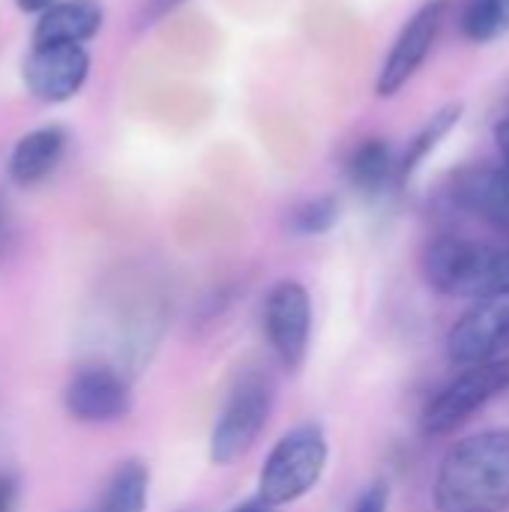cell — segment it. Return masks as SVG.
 <instances>
[{"label": "cell", "instance_id": "9", "mask_svg": "<svg viewBox=\"0 0 509 512\" xmlns=\"http://www.w3.org/2000/svg\"><path fill=\"white\" fill-rule=\"evenodd\" d=\"M447 9H450V0H429L408 18V24L402 27V33L390 45L384 66L378 72L375 93L381 99L396 96L420 72V66L426 63V57H429V51H432V45L444 27Z\"/></svg>", "mask_w": 509, "mask_h": 512}, {"label": "cell", "instance_id": "4", "mask_svg": "<svg viewBox=\"0 0 509 512\" xmlns=\"http://www.w3.org/2000/svg\"><path fill=\"white\" fill-rule=\"evenodd\" d=\"M509 390V357H498L480 366H468L462 375H456L423 411L420 429L429 438L450 435L459 426H465L480 408H486L492 399Z\"/></svg>", "mask_w": 509, "mask_h": 512}, {"label": "cell", "instance_id": "10", "mask_svg": "<svg viewBox=\"0 0 509 512\" xmlns=\"http://www.w3.org/2000/svg\"><path fill=\"white\" fill-rule=\"evenodd\" d=\"M63 408L78 423L102 426V423H114L129 414L132 393L117 369L90 363V366H81L69 378V384L63 390Z\"/></svg>", "mask_w": 509, "mask_h": 512}, {"label": "cell", "instance_id": "18", "mask_svg": "<svg viewBox=\"0 0 509 512\" xmlns=\"http://www.w3.org/2000/svg\"><path fill=\"white\" fill-rule=\"evenodd\" d=\"M339 213H342V207H339L336 195H318V198L297 204L291 210L288 225L300 237H318V234L333 231V225L339 222Z\"/></svg>", "mask_w": 509, "mask_h": 512}, {"label": "cell", "instance_id": "25", "mask_svg": "<svg viewBox=\"0 0 509 512\" xmlns=\"http://www.w3.org/2000/svg\"><path fill=\"white\" fill-rule=\"evenodd\" d=\"M495 138H498V150H501V156H504V162H507V168H509V117L501 123V126H498Z\"/></svg>", "mask_w": 509, "mask_h": 512}, {"label": "cell", "instance_id": "21", "mask_svg": "<svg viewBox=\"0 0 509 512\" xmlns=\"http://www.w3.org/2000/svg\"><path fill=\"white\" fill-rule=\"evenodd\" d=\"M18 507V480L12 474H0V512H15Z\"/></svg>", "mask_w": 509, "mask_h": 512}, {"label": "cell", "instance_id": "17", "mask_svg": "<svg viewBox=\"0 0 509 512\" xmlns=\"http://www.w3.org/2000/svg\"><path fill=\"white\" fill-rule=\"evenodd\" d=\"M462 30L471 42H492L509 30V0H468Z\"/></svg>", "mask_w": 509, "mask_h": 512}, {"label": "cell", "instance_id": "3", "mask_svg": "<svg viewBox=\"0 0 509 512\" xmlns=\"http://www.w3.org/2000/svg\"><path fill=\"white\" fill-rule=\"evenodd\" d=\"M273 399H276V390L264 372H246L231 384L210 432L213 465L228 468L255 447V441L261 438L273 414Z\"/></svg>", "mask_w": 509, "mask_h": 512}, {"label": "cell", "instance_id": "1", "mask_svg": "<svg viewBox=\"0 0 509 512\" xmlns=\"http://www.w3.org/2000/svg\"><path fill=\"white\" fill-rule=\"evenodd\" d=\"M438 512L509 510V429L477 432L447 450L435 474Z\"/></svg>", "mask_w": 509, "mask_h": 512}, {"label": "cell", "instance_id": "14", "mask_svg": "<svg viewBox=\"0 0 509 512\" xmlns=\"http://www.w3.org/2000/svg\"><path fill=\"white\" fill-rule=\"evenodd\" d=\"M348 180L363 195H381L396 180V156L393 147L381 138H369L354 147L348 156Z\"/></svg>", "mask_w": 509, "mask_h": 512}, {"label": "cell", "instance_id": "12", "mask_svg": "<svg viewBox=\"0 0 509 512\" xmlns=\"http://www.w3.org/2000/svg\"><path fill=\"white\" fill-rule=\"evenodd\" d=\"M105 21L99 0H54L39 12L33 27V45H84L90 42Z\"/></svg>", "mask_w": 509, "mask_h": 512}, {"label": "cell", "instance_id": "16", "mask_svg": "<svg viewBox=\"0 0 509 512\" xmlns=\"http://www.w3.org/2000/svg\"><path fill=\"white\" fill-rule=\"evenodd\" d=\"M150 489V471L141 459H126L108 477L99 512H144Z\"/></svg>", "mask_w": 509, "mask_h": 512}, {"label": "cell", "instance_id": "8", "mask_svg": "<svg viewBox=\"0 0 509 512\" xmlns=\"http://www.w3.org/2000/svg\"><path fill=\"white\" fill-rule=\"evenodd\" d=\"M90 78V51L84 45H33L21 63L27 93L42 105H63L81 93Z\"/></svg>", "mask_w": 509, "mask_h": 512}, {"label": "cell", "instance_id": "11", "mask_svg": "<svg viewBox=\"0 0 509 512\" xmlns=\"http://www.w3.org/2000/svg\"><path fill=\"white\" fill-rule=\"evenodd\" d=\"M66 144H69V135L57 123L24 132L15 141V147L9 153V162H6L9 180L15 186H21V189H33V186L45 183L57 171V165L63 162Z\"/></svg>", "mask_w": 509, "mask_h": 512}, {"label": "cell", "instance_id": "20", "mask_svg": "<svg viewBox=\"0 0 509 512\" xmlns=\"http://www.w3.org/2000/svg\"><path fill=\"white\" fill-rule=\"evenodd\" d=\"M507 291H509V249H504V252H495V255H492L486 297H489V294H507Z\"/></svg>", "mask_w": 509, "mask_h": 512}, {"label": "cell", "instance_id": "24", "mask_svg": "<svg viewBox=\"0 0 509 512\" xmlns=\"http://www.w3.org/2000/svg\"><path fill=\"white\" fill-rule=\"evenodd\" d=\"M51 3H54V0H15V6H18L21 12H27V15H39V12H45Z\"/></svg>", "mask_w": 509, "mask_h": 512}, {"label": "cell", "instance_id": "5", "mask_svg": "<svg viewBox=\"0 0 509 512\" xmlns=\"http://www.w3.org/2000/svg\"><path fill=\"white\" fill-rule=\"evenodd\" d=\"M492 255L495 249L483 243L456 234H441L423 249V279L441 297L480 300L486 297Z\"/></svg>", "mask_w": 509, "mask_h": 512}, {"label": "cell", "instance_id": "6", "mask_svg": "<svg viewBox=\"0 0 509 512\" xmlns=\"http://www.w3.org/2000/svg\"><path fill=\"white\" fill-rule=\"evenodd\" d=\"M264 333L282 369L297 372L306 363L312 342V297L306 285L282 279L270 288L264 303Z\"/></svg>", "mask_w": 509, "mask_h": 512}, {"label": "cell", "instance_id": "2", "mask_svg": "<svg viewBox=\"0 0 509 512\" xmlns=\"http://www.w3.org/2000/svg\"><path fill=\"white\" fill-rule=\"evenodd\" d=\"M330 459L327 435L318 423H300L285 432L258 471V501L270 510L297 504L324 477Z\"/></svg>", "mask_w": 509, "mask_h": 512}, {"label": "cell", "instance_id": "13", "mask_svg": "<svg viewBox=\"0 0 509 512\" xmlns=\"http://www.w3.org/2000/svg\"><path fill=\"white\" fill-rule=\"evenodd\" d=\"M453 198L489 225L509 231V168H474L459 174Z\"/></svg>", "mask_w": 509, "mask_h": 512}, {"label": "cell", "instance_id": "15", "mask_svg": "<svg viewBox=\"0 0 509 512\" xmlns=\"http://www.w3.org/2000/svg\"><path fill=\"white\" fill-rule=\"evenodd\" d=\"M462 111H465L462 102H450V105L438 108V111L423 123V129L408 141L405 153L396 159V183H408V180L420 171V165L432 156V150L459 126Z\"/></svg>", "mask_w": 509, "mask_h": 512}, {"label": "cell", "instance_id": "7", "mask_svg": "<svg viewBox=\"0 0 509 512\" xmlns=\"http://www.w3.org/2000/svg\"><path fill=\"white\" fill-rule=\"evenodd\" d=\"M509 351V291L474 300L447 336L450 363L468 369L498 360Z\"/></svg>", "mask_w": 509, "mask_h": 512}, {"label": "cell", "instance_id": "22", "mask_svg": "<svg viewBox=\"0 0 509 512\" xmlns=\"http://www.w3.org/2000/svg\"><path fill=\"white\" fill-rule=\"evenodd\" d=\"M12 240H15V222H12V213H9L6 201L0 198V258L9 252Z\"/></svg>", "mask_w": 509, "mask_h": 512}, {"label": "cell", "instance_id": "26", "mask_svg": "<svg viewBox=\"0 0 509 512\" xmlns=\"http://www.w3.org/2000/svg\"><path fill=\"white\" fill-rule=\"evenodd\" d=\"M231 512H273L267 504H261L258 498H252V501H246V504H240V507H234Z\"/></svg>", "mask_w": 509, "mask_h": 512}, {"label": "cell", "instance_id": "19", "mask_svg": "<svg viewBox=\"0 0 509 512\" xmlns=\"http://www.w3.org/2000/svg\"><path fill=\"white\" fill-rule=\"evenodd\" d=\"M351 512H390V486L384 480H375L357 495Z\"/></svg>", "mask_w": 509, "mask_h": 512}, {"label": "cell", "instance_id": "23", "mask_svg": "<svg viewBox=\"0 0 509 512\" xmlns=\"http://www.w3.org/2000/svg\"><path fill=\"white\" fill-rule=\"evenodd\" d=\"M183 3H189V0H150V6H147L144 18H150L147 24H153V21H162L165 15H171V12H174V9H180Z\"/></svg>", "mask_w": 509, "mask_h": 512}]
</instances>
